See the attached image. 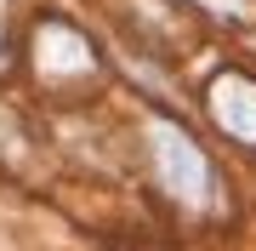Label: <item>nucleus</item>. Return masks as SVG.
I'll list each match as a JSON object with an SVG mask.
<instances>
[{"label":"nucleus","instance_id":"1","mask_svg":"<svg viewBox=\"0 0 256 251\" xmlns=\"http://www.w3.org/2000/svg\"><path fill=\"white\" fill-rule=\"evenodd\" d=\"M148 166H154V183L165 188L171 205H188V211H205L216 200V171H210V154L188 137L176 120H148Z\"/></svg>","mask_w":256,"mask_h":251},{"label":"nucleus","instance_id":"2","mask_svg":"<svg viewBox=\"0 0 256 251\" xmlns=\"http://www.w3.org/2000/svg\"><path fill=\"white\" fill-rule=\"evenodd\" d=\"M34 63L46 86H68V80H97V46L63 18H46L34 29Z\"/></svg>","mask_w":256,"mask_h":251},{"label":"nucleus","instance_id":"3","mask_svg":"<svg viewBox=\"0 0 256 251\" xmlns=\"http://www.w3.org/2000/svg\"><path fill=\"white\" fill-rule=\"evenodd\" d=\"M205 109L239 149H256V80L250 75H234V69L216 75L210 92H205Z\"/></svg>","mask_w":256,"mask_h":251},{"label":"nucleus","instance_id":"4","mask_svg":"<svg viewBox=\"0 0 256 251\" xmlns=\"http://www.w3.org/2000/svg\"><path fill=\"white\" fill-rule=\"evenodd\" d=\"M6 6L12 0H0V52H6Z\"/></svg>","mask_w":256,"mask_h":251}]
</instances>
